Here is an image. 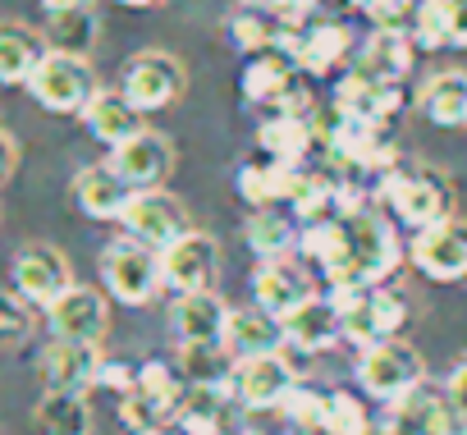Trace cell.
Wrapping results in <instances>:
<instances>
[{
    "label": "cell",
    "instance_id": "1",
    "mask_svg": "<svg viewBox=\"0 0 467 435\" xmlns=\"http://www.w3.org/2000/svg\"><path fill=\"white\" fill-rule=\"evenodd\" d=\"M344 234H348V257H344V266L335 275H326L330 294H339V289H380L403 262L394 225L385 221L380 211L367 206V211H358V215L344 221Z\"/></svg>",
    "mask_w": 467,
    "mask_h": 435
},
{
    "label": "cell",
    "instance_id": "2",
    "mask_svg": "<svg viewBox=\"0 0 467 435\" xmlns=\"http://www.w3.org/2000/svg\"><path fill=\"white\" fill-rule=\"evenodd\" d=\"M380 202L389 206V215L408 230H435L444 221H453V188L431 174V170H394L380 179Z\"/></svg>",
    "mask_w": 467,
    "mask_h": 435
},
{
    "label": "cell",
    "instance_id": "3",
    "mask_svg": "<svg viewBox=\"0 0 467 435\" xmlns=\"http://www.w3.org/2000/svg\"><path fill=\"white\" fill-rule=\"evenodd\" d=\"M330 303L339 307L344 339H353L362 348L399 339V330L408 321V303L394 289H385V285L380 289H339V294H330Z\"/></svg>",
    "mask_w": 467,
    "mask_h": 435
},
{
    "label": "cell",
    "instance_id": "4",
    "mask_svg": "<svg viewBox=\"0 0 467 435\" xmlns=\"http://www.w3.org/2000/svg\"><path fill=\"white\" fill-rule=\"evenodd\" d=\"M28 92H33L37 106L51 110V115H83L101 88H97V74H92L88 60L47 51L42 65H37V74H33V83H28Z\"/></svg>",
    "mask_w": 467,
    "mask_h": 435
},
{
    "label": "cell",
    "instance_id": "5",
    "mask_svg": "<svg viewBox=\"0 0 467 435\" xmlns=\"http://www.w3.org/2000/svg\"><path fill=\"white\" fill-rule=\"evenodd\" d=\"M358 380L371 399H385V403H399L408 399L412 389H421L426 380V367H421V353L403 339H385L376 348H362L358 357Z\"/></svg>",
    "mask_w": 467,
    "mask_h": 435
},
{
    "label": "cell",
    "instance_id": "6",
    "mask_svg": "<svg viewBox=\"0 0 467 435\" xmlns=\"http://www.w3.org/2000/svg\"><path fill=\"white\" fill-rule=\"evenodd\" d=\"M101 280L106 289L129 303V307H142L156 298V289L165 285L161 280V253L138 243V239H115L106 253H101Z\"/></svg>",
    "mask_w": 467,
    "mask_h": 435
},
{
    "label": "cell",
    "instance_id": "7",
    "mask_svg": "<svg viewBox=\"0 0 467 435\" xmlns=\"http://www.w3.org/2000/svg\"><path fill=\"white\" fill-rule=\"evenodd\" d=\"M119 92L129 97V106L138 115H151V110H165L183 97V69L174 56L165 51H138L124 69V83Z\"/></svg>",
    "mask_w": 467,
    "mask_h": 435
},
{
    "label": "cell",
    "instance_id": "8",
    "mask_svg": "<svg viewBox=\"0 0 467 435\" xmlns=\"http://www.w3.org/2000/svg\"><path fill=\"white\" fill-rule=\"evenodd\" d=\"M74 289V266L51 243H28L15 257V294L33 307H56Z\"/></svg>",
    "mask_w": 467,
    "mask_h": 435
},
{
    "label": "cell",
    "instance_id": "9",
    "mask_svg": "<svg viewBox=\"0 0 467 435\" xmlns=\"http://www.w3.org/2000/svg\"><path fill=\"white\" fill-rule=\"evenodd\" d=\"M124 230H129V239H138V243H147L156 253H165L170 243L192 234L188 211L179 206V197H170L161 188L156 192H133V202L124 211Z\"/></svg>",
    "mask_w": 467,
    "mask_h": 435
},
{
    "label": "cell",
    "instance_id": "10",
    "mask_svg": "<svg viewBox=\"0 0 467 435\" xmlns=\"http://www.w3.org/2000/svg\"><path fill=\"white\" fill-rule=\"evenodd\" d=\"M110 170L133 188V192H156L170 170H174V142L156 129H142L138 138H129L124 147L110 151Z\"/></svg>",
    "mask_w": 467,
    "mask_h": 435
},
{
    "label": "cell",
    "instance_id": "11",
    "mask_svg": "<svg viewBox=\"0 0 467 435\" xmlns=\"http://www.w3.org/2000/svg\"><path fill=\"white\" fill-rule=\"evenodd\" d=\"M408 257H412V266L426 280H440V285L467 280V225L462 221H444L435 230L412 234Z\"/></svg>",
    "mask_w": 467,
    "mask_h": 435
},
{
    "label": "cell",
    "instance_id": "12",
    "mask_svg": "<svg viewBox=\"0 0 467 435\" xmlns=\"http://www.w3.org/2000/svg\"><path fill=\"white\" fill-rule=\"evenodd\" d=\"M229 385H234V394H239V403H248V408H280L298 389V376H294L285 353H266V357L234 362Z\"/></svg>",
    "mask_w": 467,
    "mask_h": 435
},
{
    "label": "cell",
    "instance_id": "13",
    "mask_svg": "<svg viewBox=\"0 0 467 435\" xmlns=\"http://www.w3.org/2000/svg\"><path fill=\"white\" fill-rule=\"evenodd\" d=\"M215 266H220V253H215V243L206 239V234H183L179 243H170L165 253H161V280L179 294V298H188V294H211V285H215Z\"/></svg>",
    "mask_w": 467,
    "mask_h": 435
},
{
    "label": "cell",
    "instance_id": "14",
    "mask_svg": "<svg viewBox=\"0 0 467 435\" xmlns=\"http://www.w3.org/2000/svg\"><path fill=\"white\" fill-rule=\"evenodd\" d=\"M47 321H51V335L65 339V344H101L106 339V326H110V307L97 289L88 285H74L56 307H47Z\"/></svg>",
    "mask_w": 467,
    "mask_h": 435
},
{
    "label": "cell",
    "instance_id": "15",
    "mask_svg": "<svg viewBox=\"0 0 467 435\" xmlns=\"http://www.w3.org/2000/svg\"><path fill=\"white\" fill-rule=\"evenodd\" d=\"M348 51H353V33H348L344 24H312V28L294 33L289 60H294L298 74L326 78V74H335V69L348 60Z\"/></svg>",
    "mask_w": 467,
    "mask_h": 435
},
{
    "label": "cell",
    "instance_id": "16",
    "mask_svg": "<svg viewBox=\"0 0 467 435\" xmlns=\"http://www.w3.org/2000/svg\"><path fill=\"white\" fill-rule=\"evenodd\" d=\"M307 298H317V294H312V280L298 266H289V262H262L257 266V275H253V303H257V312L285 321Z\"/></svg>",
    "mask_w": 467,
    "mask_h": 435
},
{
    "label": "cell",
    "instance_id": "17",
    "mask_svg": "<svg viewBox=\"0 0 467 435\" xmlns=\"http://www.w3.org/2000/svg\"><path fill=\"white\" fill-rule=\"evenodd\" d=\"M224 321H229V307L215 294H188L170 312L179 348H220L224 344Z\"/></svg>",
    "mask_w": 467,
    "mask_h": 435
},
{
    "label": "cell",
    "instance_id": "18",
    "mask_svg": "<svg viewBox=\"0 0 467 435\" xmlns=\"http://www.w3.org/2000/svg\"><path fill=\"white\" fill-rule=\"evenodd\" d=\"M101 353L92 344H65V339H51L42 348V380L47 389L56 394H83L88 385H97V371H101Z\"/></svg>",
    "mask_w": 467,
    "mask_h": 435
},
{
    "label": "cell",
    "instance_id": "19",
    "mask_svg": "<svg viewBox=\"0 0 467 435\" xmlns=\"http://www.w3.org/2000/svg\"><path fill=\"white\" fill-rule=\"evenodd\" d=\"M74 202H78L83 215H92V221H124V211H129V202H133V188H129V183L110 170V161H106V165L78 170V179H74Z\"/></svg>",
    "mask_w": 467,
    "mask_h": 435
},
{
    "label": "cell",
    "instance_id": "20",
    "mask_svg": "<svg viewBox=\"0 0 467 435\" xmlns=\"http://www.w3.org/2000/svg\"><path fill=\"white\" fill-rule=\"evenodd\" d=\"M285 344V330L275 316L257 312V307H239V312H229L224 321V353L234 362H248V357H266V353H280Z\"/></svg>",
    "mask_w": 467,
    "mask_h": 435
},
{
    "label": "cell",
    "instance_id": "21",
    "mask_svg": "<svg viewBox=\"0 0 467 435\" xmlns=\"http://www.w3.org/2000/svg\"><path fill=\"white\" fill-rule=\"evenodd\" d=\"M353 69L367 74V78H376V83L399 88L403 74L412 69V33H403V28H376L362 42V56H358Z\"/></svg>",
    "mask_w": 467,
    "mask_h": 435
},
{
    "label": "cell",
    "instance_id": "22",
    "mask_svg": "<svg viewBox=\"0 0 467 435\" xmlns=\"http://www.w3.org/2000/svg\"><path fill=\"white\" fill-rule=\"evenodd\" d=\"M280 330H285V344L298 348V353H321V348H330V344L344 335V326H339V307H335L330 298H321V294L307 298L294 316H285Z\"/></svg>",
    "mask_w": 467,
    "mask_h": 435
},
{
    "label": "cell",
    "instance_id": "23",
    "mask_svg": "<svg viewBox=\"0 0 467 435\" xmlns=\"http://www.w3.org/2000/svg\"><path fill=\"white\" fill-rule=\"evenodd\" d=\"M339 183H344V174L298 170V179L289 188V211H294V221H303V230L339 221Z\"/></svg>",
    "mask_w": 467,
    "mask_h": 435
},
{
    "label": "cell",
    "instance_id": "24",
    "mask_svg": "<svg viewBox=\"0 0 467 435\" xmlns=\"http://www.w3.org/2000/svg\"><path fill=\"white\" fill-rule=\"evenodd\" d=\"M335 106H339V110H348L353 119H367V124H389V115H394V110H403V97H399V88L376 83V78H367V74L348 69V74L339 78Z\"/></svg>",
    "mask_w": 467,
    "mask_h": 435
},
{
    "label": "cell",
    "instance_id": "25",
    "mask_svg": "<svg viewBox=\"0 0 467 435\" xmlns=\"http://www.w3.org/2000/svg\"><path fill=\"white\" fill-rule=\"evenodd\" d=\"M229 37H234V47H239L244 56H289V47H294V28H285L271 10H253V5H244L239 15L229 19Z\"/></svg>",
    "mask_w": 467,
    "mask_h": 435
},
{
    "label": "cell",
    "instance_id": "26",
    "mask_svg": "<svg viewBox=\"0 0 467 435\" xmlns=\"http://www.w3.org/2000/svg\"><path fill=\"white\" fill-rule=\"evenodd\" d=\"M83 124H88V133H92L97 142H106L110 151L142 133V115L129 106L124 92H97L92 106L83 110Z\"/></svg>",
    "mask_w": 467,
    "mask_h": 435
},
{
    "label": "cell",
    "instance_id": "27",
    "mask_svg": "<svg viewBox=\"0 0 467 435\" xmlns=\"http://www.w3.org/2000/svg\"><path fill=\"white\" fill-rule=\"evenodd\" d=\"M257 142H262L266 161H280V165H303V156L317 147V138H312V119L298 115V110H275V115L262 124Z\"/></svg>",
    "mask_w": 467,
    "mask_h": 435
},
{
    "label": "cell",
    "instance_id": "28",
    "mask_svg": "<svg viewBox=\"0 0 467 435\" xmlns=\"http://www.w3.org/2000/svg\"><path fill=\"white\" fill-rule=\"evenodd\" d=\"M294 60L289 56H257V60H248V69H244V97L248 101H257V106H280V110H289V97H294Z\"/></svg>",
    "mask_w": 467,
    "mask_h": 435
},
{
    "label": "cell",
    "instance_id": "29",
    "mask_svg": "<svg viewBox=\"0 0 467 435\" xmlns=\"http://www.w3.org/2000/svg\"><path fill=\"white\" fill-rule=\"evenodd\" d=\"M298 170L303 165H280V161H257L253 165L248 161L239 170V197L248 206H257V211H275L280 202H289V188H294Z\"/></svg>",
    "mask_w": 467,
    "mask_h": 435
},
{
    "label": "cell",
    "instance_id": "30",
    "mask_svg": "<svg viewBox=\"0 0 467 435\" xmlns=\"http://www.w3.org/2000/svg\"><path fill=\"white\" fill-rule=\"evenodd\" d=\"M33 430L37 435H92V408L83 394L47 389L33 408Z\"/></svg>",
    "mask_w": 467,
    "mask_h": 435
},
{
    "label": "cell",
    "instance_id": "31",
    "mask_svg": "<svg viewBox=\"0 0 467 435\" xmlns=\"http://www.w3.org/2000/svg\"><path fill=\"white\" fill-rule=\"evenodd\" d=\"M42 56H47V47H42L37 33H28V28H19V24L0 28V83H5V88L33 83Z\"/></svg>",
    "mask_w": 467,
    "mask_h": 435
},
{
    "label": "cell",
    "instance_id": "32",
    "mask_svg": "<svg viewBox=\"0 0 467 435\" xmlns=\"http://www.w3.org/2000/svg\"><path fill=\"white\" fill-rule=\"evenodd\" d=\"M421 106H426V115L440 129H462L467 124V74L462 69L435 74L426 83V92H421Z\"/></svg>",
    "mask_w": 467,
    "mask_h": 435
},
{
    "label": "cell",
    "instance_id": "33",
    "mask_svg": "<svg viewBox=\"0 0 467 435\" xmlns=\"http://www.w3.org/2000/svg\"><path fill=\"white\" fill-rule=\"evenodd\" d=\"M248 248L262 257V262H289V248L298 243V230L285 211H253L248 221Z\"/></svg>",
    "mask_w": 467,
    "mask_h": 435
},
{
    "label": "cell",
    "instance_id": "34",
    "mask_svg": "<svg viewBox=\"0 0 467 435\" xmlns=\"http://www.w3.org/2000/svg\"><path fill=\"white\" fill-rule=\"evenodd\" d=\"M42 42H47V51H60V56H78V60H88V51H92V42H97V19H92V10H65V15H51Z\"/></svg>",
    "mask_w": 467,
    "mask_h": 435
},
{
    "label": "cell",
    "instance_id": "35",
    "mask_svg": "<svg viewBox=\"0 0 467 435\" xmlns=\"http://www.w3.org/2000/svg\"><path fill=\"white\" fill-rule=\"evenodd\" d=\"M179 426L183 435H220L224 430V403L215 385H192L179 403Z\"/></svg>",
    "mask_w": 467,
    "mask_h": 435
},
{
    "label": "cell",
    "instance_id": "36",
    "mask_svg": "<svg viewBox=\"0 0 467 435\" xmlns=\"http://www.w3.org/2000/svg\"><path fill=\"white\" fill-rule=\"evenodd\" d=\"M298 248L307 262H317L326 275H335L348 257V234H344V221H330V225H307L298 230Z\"/></svg>",
    "mask_w": 467,
    "mask_h": 435
},
{
    "label": "cell",
    "instance_id": "37",
    "mask_svg": "<svg viewBox=\"0 0 467 435\" xmlns=\"http://www.w3.org/2000/svg\"><path fill=\"white\" fill-rule=\"evenodd\" d=\"M449 33H453V0H417L412 47L440 51V47H449Z\"/></svg>",
    "mask_w": 467,
    "mask_h": 435
},
{
    "label": "cell",
    "instance_id": "38",
    "mask_svg": "<svg viewBox=\"0 0 467 435\" xmlns=\"http://www.w3.org/2000/svg\"><path fill=\"white\" fill-rule=\"evenodd\" d=\"M224 348H179V367L188 376V385H215L224 376Z\"/></svg>",
    "mask_w": 467,
    "mask_h": 435
},
{
    "label": "cell",
    "instance_id": "39",
    "mask_svg": "<svg viewBox=\"0 0 467 435\" xmlns=\"http://www.w3.org/2000/svg\"><path fill=\"white\" fill-rule=\"evenodd\" d=\"M326 435H367V412H362V403L353 394H330Z\"/></svg>",
    "mask_w": 467,
    "mask_h": 435
},
{
    "label": "cell",
    "instance_id": "40",
    "mask_svg": "<svg viewBox=\"0 0 467 435\" xmlns=\"http://www.w3.org/2000/svg\"><path fill=\"white\" fill-rule=\"evenodd\" d=\"M33 330V312L19 294L0 289V344H19L24 335Z\"/></svg>",
    "mask_w": 467,
    "mask_h": 435
},
{
    "label": "cell",
    "instance_id": "41",
    "mask_svg": "<svg viewBox=\"0 0 467 435\" xmlns=\"http://www.w3.org/2000/svg\"><path fill=\"white\" fill-rule=\"evenodd\" d=\"M285 412H289V417H294V426H303V430H326L330 399L307 394V389H294V394H289V403H285Z\"/></svg>",
    "mask_w": 467,
    "mask_h": 435
},
{
    "label": "cell",
    "instance_id": "42",
    "mask_svg": "<svg viewBox=\"0 0 467 435\" xmlns=\"http://www.w3.org/2000/svg\"><path fill=\"white\" fill-rule=\"evenodd\" d=\"M444 399L453 403V412L467 421V357L453 367V376H449V385H444Z\"/></svg>",
    "mask_w": 467,
    "mask_h": 435
},
{
    "label": "cell",
    "instance_id": "43",
    "mask_svg": "<svg viewBox=\"0 0 467 435\" xmlns=\"http://www.w3.org/2000/svg\"><path fill=\"white\" fill-rule=\"evenodd\" d=\"M15 165H19V142H15L5 129H0V183L15 174Z\"/></svg>",
    "mask_w": 467,
    "mask_h": 435
},
{
    "label": "cell",
    "instance_id": "44",
    "mask_svg": "<svg viewBox=\"0 0 467 435\" xmlns=\"http://www.w3.org/2000/svg\"><path fill=\"white\" fill-rule=\"evenodd\" d=\"M449 47H467V0H453V33Z\"/></svg>",
    "mask_w": 467,
    "mask_h": 435
},
{
    "label": "cell",
    "instance_id": "45",
    "mask_svg": "<svg viewBox=\"0 0 467 435\" xmlns=\"http://www.w3.org/2000/svg\"><path fill=\"white\" fill-rule=\"evenodd\" d=\"M47 15H65V10H92V0H42Z\"/></svg>",
    "mask_w": 467,
    "mask_h": 435
},
{
    "label": "cell",
    "instance_id": "46",
    "mask_svg": "<svg viewBox=\"0 0 467 435\" xmlns=\"http://www.w3.org/2000/svg\"><path fill=\"white\" fill-rule=\"evenodd\" d=\"M119 5H129V10H147V5H156V0H119Z\"/></svg>",
    "mask_w": 467,
    "mask_h": 435
},
{
    "label": "cell",
    "instance_id": "47",
    "mask_svg": "<svg viewBox=\"0 0 467 435\" xmlns=\"http://www.w3.org/2000/svg\"><path fill=\"white\" fill-rule=\"evenodd\" d=\"M244 5H253V10H271L275 0H244Z\"/></svg>",
    "mask_w": 467,
    "mask_h": 435
},
{
    "label": "cell",
    "instance_id": "48",
    "mask_svg": "<svg viewBox=\"0 0 467 435\" xmlns=\"http://www.w3.org/2000/svg\"><path fill=\"white\" fill-rule=\"evenodd\" d=\"M142 435H183V430H165V426H161V430H142Z\"/></svg>",
    "mask_w": 467,
    "mask_h": 435
},
{
    "label": "cell",
    "instance_id": "49",
    "mask_svg": "<svg viewBox=\"0 0 467 435\" xmlns=\"http://www.w3.org/2000/svg\"><path fill=\"white\" fill-rule=\"evenodd\" d=\"M353 5H358V10H371V5H376V0H353Z\"/></svg>",
    "mask_w": 467,
    "mask_h": 435
}]
</instances>
